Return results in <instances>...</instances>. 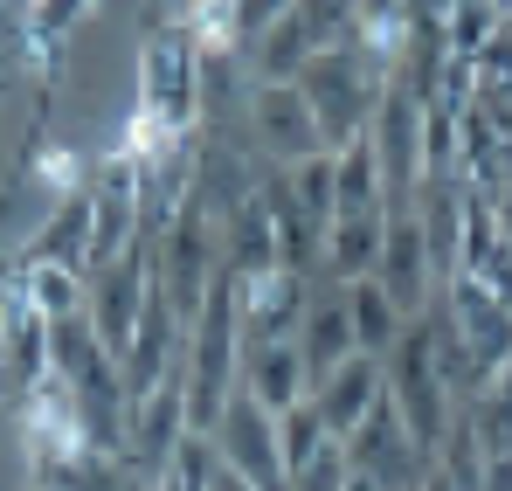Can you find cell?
<instances>
[{
    "instance_id": "cell-18",
    "label": "cell",
    "mask_w": 512,
    "mask_h": 491,
    "mask_svg": "<svg viewBox=\"0 0 512 491\" xmlns=\"http://www.w3.org/2000/svg\"><path fill=\"white\" fill-rule=\"evenodd\" d=\"M346 319H353V346L360 353H374V360H388L395 353V339H402V312H395V298L374 284V277H360V284H346Z\"/></svg>"
},
{
    "instance_id": "cell-24",
    "label": "cell",
    "mask_w": 512,
    "mask_h": 491,
    "mask_svg": "<svg viewBox=\"0 0 512 491\" xmlns=\"http://www.w3.org/2000/svg\"><path fill=\"white\" fill-rule=\"evenodd\" d=\"M208 491H256V485H243V478H236V471L222 464V471H215V485H208Z\"/></svg>"
},
{
    "instance_id": "cell-12",
    "label": "cell",
    "mask_w": 512,
    "mask_h": 491,
    "mask_svg": "<svg viewBox=\"0 0 512 491\" xmlns=\"http://www.w3.org/2000/svg\"><path fill=\"white\" fill-rule=\"evenodd\" d=\"M243 395L270 415L312 402V374H305L298 339H284V346H243Z\"/></svg>"
},
{
    "instance_id": "cell-2",
    "label": "cell",
    "mask_w": 512,
    "mask_h": 491,
    "mask_svg": "<svg viewBox=\"0 0 512 491\" xmlns=\"http://www.w3.org/2000/svg\"><path fill=\"white\" fill-rule=\"evenodd\" d=\"M243 388V277L215 270L194 326H187V353H180V402H187V429L215 436L222 409Z\"/></svg>"
},
{
    "instance_id": "cell-15",
    "label": "cell",
    "mask_w": 512,
    "mask_h": 491,
    "mask_svg": "<svg viewBox=\"0 0 512 491\" xmlns=\"http://www.w3.org/2000/svg\"><path fill=\"white\" fill-rule=\"evenodd\" d=\"M333 201H340V215H388V180H381L374 132L346 139L333 153Z\"/></svg>"
},
{
    "instance_id": "cell-22",
    "label": "cell",
    "mask_w": 512,
    "mask_h": 491,
    "mask_svg": "<svg viewBox=\"0 0 512 491\" xmlns=\"http://www.w3.org/2000/svg\"><path fill=\"white\" fill-rule=\"evenodd\" d=\"M35 173H42V187H49L56 201H70V194H84V187H90L84 153H70V146H42V153H35Z\"/></svg>"
},
{
    "instance_id": "cell-10",
    "label": "cell",
    "mask_w": 512,
    "mask_h": 491,
    "mask_svg": "<svg viewBox=\"0 0 512 491\" xmlns=\"http://www.w3.org/2000/svg\"><path fill=\"white\" fill-rule=\"evenodd\" d=\"M305 312H312V277H298V270H270V277L243 284V346L298 339Z\"/></svg>"
},
{
    "instance_id": "cell-8",
    "label": "cell",
    "mask_w": 512,
    "mask_h": 491,
    "mask_svg": "<svg viewBox=\"0 0 512 491\" xmlns=\"http://www.w3.org/2000/svg\"><path fill=\"white\" fill-rule=\"evenodd\" d=\"M374 284L395 298L402 319H423L429 305H436L443 277H436V263H429V243H423V229H416V215H388V243H381Z\"/></svg>"
},
{
    "instance_id": "cell-7",
    "label": "cell",
    "mask_w": 512,
    "mask_h": 491,
    "mask_svg": "<svg viewBox=\"0 0 512 491\" xmlns=\"http://www.w3.org/2000/svg\"><path fill=\"white\" fill-rule=\"evenodd\" d=\"M250 132L277 153V166H305L326 153V132L298 83H250Z\"/></svg>"
},
{
    "instance_id": "cell-14",
    "label": "cell",
    "mask_w": 512,
    "mask_h": 491,
    "mask_svg": "<svg viewBox=\"0 0 512 491\" xmlns=\"http://www.w3.org/2000/svg\"><path fill=\"white\" fill-rule=\"evenodd\" d=\"M222 270H236L243 284L270 277V270H284V263H277V222H270L263 194H250V201L222 222Z\"/></svg>"
},
{
    "instance_id": "cell-4",
    "label": "cell",
    "mask_w": 512,
    "mask_h": 491,
    "mask_svg": "<svg viewBox=\"0 0 512 491\" xmlns=\"http://www.w3.org/2000/svg\"><path fill=\"white\" fill-rule=\"evenodd\" d=\"M153 291H160V270H153V236H146V243H132L118 263L90 270L84 319H90V332L104 339V353H111V360L132 346V326H139V312H146V298H153Z\"/></svg>"
},
{
    "instance_id": "cell-11",
    "label": "cell",
    "mask_w": 512,
    "mask_h": 491,
    "mask_svg": "<svg viewBox=\"0 0 512 491\" xmlns=\"http://www.w3.org/2000/svg\"><path fill=\"white\" fill-rule=\"evenodd\" d=\"M0 367H7L14 395H28V388L49 381V319L21 298V277H14V291L0 305Z\"/></svg>"
},
{
    "instance_id": "cell-5",
    "label": "cell",
    "mask_w": 512,
    "mask_h": 491,
    "mask_svg": "<svg viewBox=\"0 0 512 491\" xmlns=\"http://www.w3.org/2000/svg\"><path fill=\"white\" fill-rule=\"evenodd\" d=\"M132 243H146V208H139V160L118 146L90 173V270L118 263Z\"/></svg>"
},
{
    "instance_id": "cell-21",
    "label": "cell",
    "mask_w": 512,
    "mask_h": 491,
    "mask_svg": "<svg viewBox=\"0 0 512 491\" xmlns=\"http://www.w3.org/2000/svg\"><path fill=\"white\" fill-rule=\"evenodd\" d=\"M333 436H326V422H319V409L312 402H298V409H284L277 415V450H284V478L291 471H305L319 450H326Z\"/></svg>"
},
{
    "instance_id": "cell-23",
    "label": "cell",
    "mask_w": 512,
    "mask_h": 491,
    "mask_svg": "<svg viewBox=\"0 0 512 491\" xmlns=\"http://www.w3.org/2000/svg\"><path fill=\"white\" fill-rule=\"evenodd\" d=\"M492 215H499V236L512 243V180L499 187V194H492Z\"/></svg>"
},
{
    "instance_id": "cell-19",
    "label": "cell",
    "mask_w": 512,
    "mask_h": 491,
    "mask_svg": "<svg viewBox=\"0 0 512 491\" xmlns=\"http://www.w3.org/2000/svg\"><path fill=\"white\" fill-rule=\"evenodd\" d=\"M21 298H28L49 326H63V319L84 312L90 277H84V270H63V263H28V256H21Z\"/></svg>"
},
{
    "instance_id": "cell-13",
    "label": "cell",
    "mask_w": 512,
    "mask_h": 491,
    "mask_svg": "<svg viewBox=\"0 0 512 491\" xmlns=\"http://www.w3.org/2000/svg\"><path fill=\"white\" fill-rule=\"evenodd\" d=\"M298 353H305V374H312V388L346 367L360 346H353V319H346V284L333 291H312V312H305V326H298Z\"/></svg>"
},
{
    "instance_id": "cell-6",
    "label": "cell",
    "mask_w": 512,
    "mask_h": 491,
    "mask_svg": "<svg viewBox=\"0 0 512 491\" xmlns=\"http://www.w3.org/2000/svg\"><path fill=\"white\" fill-rule=\"evenodd\" d=\"M215 450H222V464H229L243 485L291 491V478H284V450H277V415L256 409L243 388H236V402H229L222 422H215Z\"/></svg>"
},
{
    "instance_id": "cell-1",
    "label": "cell",
    "mask_w": 512,
    "mask_h": 491,
    "mask_svg": "<svg viewBox=\"0 0 512 491\" xmlns=\"http://www.w3.org/2000/svg\"><path fill=\"white\" fill-rule=\"evenodd\" d=\"M201 90H208L201 42H194L180 21H153L146 42H139V104H132L125 153L146 160V153H160L173 139H194V125H201Z\"/></svg>"
},
{
    "instance_id": "cell-25",
    "label": "cell",
    "mask_w": 512,
    "mask_h": 491,
    "mask_svg": "<svg viewBox=\"0 0 512 491\" xmlns=\"http://www.w3.org/2000/svg\"><path fill=\"white\" fill-rule=\"evenodd\" d=\"M346 491H381V485H367V478H353V485H346Z\"/></svg>"
},
{
    "instance_id": "cell-9",
    "label": "cell",
    "mask_w": 512,
    "mask_h": 491,
    "mask_svg": "<svg viewBox=\"0 0 512 491\" xmlns=\"http://www.w3.org/2000/svg\"><path fill=\"white\" fill-rule=\"evenodd\" d=\"M381 402H388V367H381L374 353H353L346 367H333V374L312 388V409H319V422H326L333 443H346Z\"/></svg>"
},
{
    "instance_id": "cell-26",
    "label": "cell",
    "mask_w": 512,
    "mask_h": 491,
    "mask_svg": "<svg viewBox=\"0 0 512 491\" xmlns=\"http://www.w3.org/2000/svg\"><path fill=\"white\" fill-rule=\"evenodd\" d=\"M28 7H35V0H28Z\"/></svg>"
},
{
    "instance_id": "cell-17",
    "label": "cell",
    "mask_w": 512,
    "mask_h": 491,
    "mask_svg": "<svg viewBox=\"0 0 512 491\" xmlns=\"http://www.w3.org/2000/svg\"><path fill=\"white\" fill-rule=\"evenodd\" d=\"M28 263H63V270L90 277V187L49 208V222L28 236Z\"/></svg>"
},
{
    "instance_id": "cell-16",
    "label": "cell",
    "mask_w": 512,
    "mask_h": 491,
    "mask_svg": "<svg viewBox=\"0 0 512 491\" xmlns=\"http://www.w3.org/2000/svg\"><path fill=\"white\" fill-rule=\"evenodd\" d=\"M381 243H388V215H333L326 229V277L333 284H360L381 270Z\"/></svg>"
},
{
    "instance_id": "cell-20",
    "label": "cell",
    "mask_w": 512,
    "mask_h": 491,
    "mask_svg": "<svg viewBox=\"0 0 512 491\" xmlns=\"http://www.w3.org/2000/svg\"><path fill=\"white\" fill-rule=\"evenodd\" d=\"M284 173H291L298 215L312 229H333V215H340V201H333V153H319V160H305V166H284Z\"/></svg>"
},
{
    "instance_id": "cell-3",
    "label": "cell",
    "mask_w": 512,
    "mask_h": 491,
    "mask_svg": "<svg viewBox=\"0 0 512 491\" xmlns=\"http://www.w3.org/2000/svg\"><path fill=\"white\" fill-rule=\"evenodd\" d=\"M298 90H305L319 132H326V153H340L346 139H360V132L374 125V104H381L388 77H381L353 42H340V49H319V56L298 70Z\"/></svg>"
}]
</instances>
